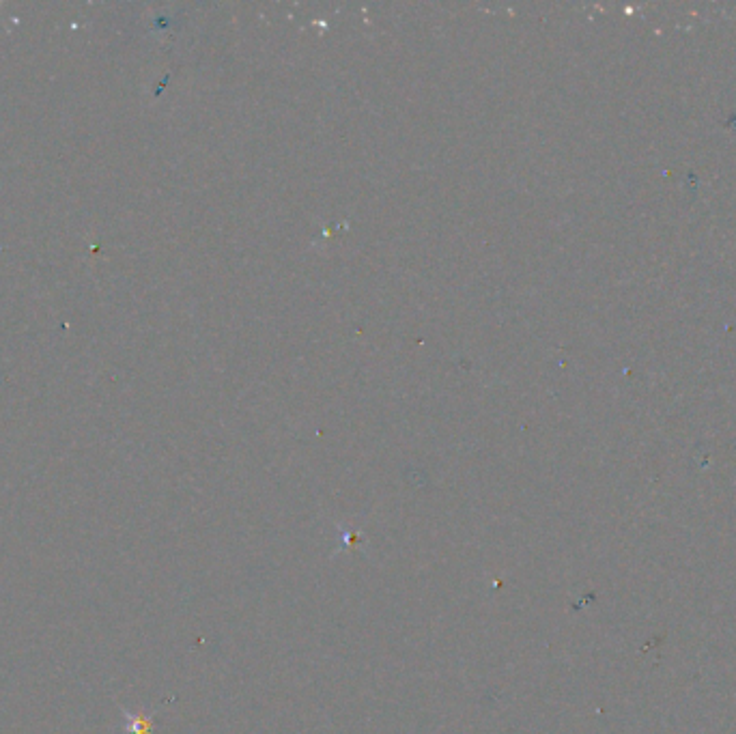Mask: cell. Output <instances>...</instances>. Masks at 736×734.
Wrapping results in <instances>:
<instances>
[{
    "mask_svg": "<svg viewBox=\"0 0 736 734\" xmlns=\"http://www.w3.org/2000/svg\"><path fill=\"white\" fill-rule=\"evenodd\" d=\"M121 711L125 719V734H153V722L149 717H145L143 713L127 711L125 707Z\"/></svg>",
    "mask_w": 736,
    "mask_h": 734,
    "instance_id": "obj_1",
    "label": "cell"
}]
</instances>
